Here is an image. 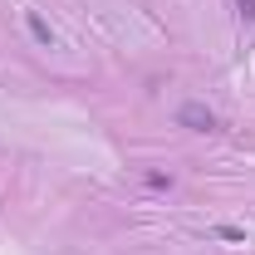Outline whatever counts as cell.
<instances>
[{
    "mask_svg": "<svg viewBox=\"0 0 255 255\" xmlns=\"http://www.w3.org/2000/svg\"><path fill=\"white\" fill-rule=\"evenodd\" d=\"M216 236H221V241H246V231H241V226H216Z\"/></svg>",
    "mask_w": 255,
    "mask_h": 255,
    "instance_id": "cell-3",
    "label": "cell"
},
{
    "mask_svg": "<svg viewBox=\"0 0 255 255\" xmlns=\"http://www.w3.org/2000/svg\"><path fill=\"white\" fill-rule=\"evenodd\" d=\"M177 123L191 128V132H216V128H221V118H216L206 103H182V108H177Z\"/></svg>",
    "mask_w": 255,
    "mask_h": 255,
    "instance_id": "cell-1",
    "label": "cell"
},
{
    "mask_svg": "<svg viewBox=\"0 0 255 255\" xmlns=\"http://www.w3.org/2000/svg\"><path fill=\"white\" fill-rule=\"evenodd\" d=\"M25 25H30V34H34V44H44V49H49V44H54V30H49V25H44V20H39V15H30V20H25Z\"/></svg>",
    "mask_w": 255,
    "mask_h": 255,
    "instance_id": "cell-2",
    "label": "cell"
},
{
    "mask_svg": "<svg viewBox=\"0 0 255 255\" xmlns=\"http://www.w3.org/2000/svg\"><path fill=\"white\" fill-rule=\"evenodd\" d=\"M147 187L162 191V187H172V177H162V172H147Z\"/></svg>",
    "mask_w": 255,
    "mask_h": 255,
    "instance_id": "cell-5",
    "label": "cell"
},
{
    "mask_svg": "<svg viewBox=\"0 0 255 255\" xmlns=\"http://www.w3.org/2000/svg\"><path fill=\"white\" fill-rule=\"evenodd\" d=\"M236 15L241 20H255V0H236Z\"/></svg>",
    "mask_w": 255,
    "mask_h": 255,
    "instance_id": "cell-4",
    "label": "cell"
}]
</instances>
